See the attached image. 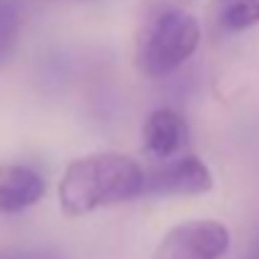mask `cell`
<instances>
[{
	"mask_svg": "<svg viewBox=\"0 0 259 259\" xmlns=\"http://www.w3.org/2000/svg\"><path fill=\"white\" fill-rule=\"evenodd\" d=\"M46 194V179L23 164H0V211L18 214L38 204Z\"/></svg>",
	"mask_w": 259,
	"mask_h": 259,
	"instance_id": "cell-5",
	"label": "cell"
},
{
	"mask_svg": "<svg viewBox=\"0 0 259 259\" xmlns=\"http://www.w3.org/2000/svg\"><path fill=\"white\" fill-rule=\"evenodd\" d=\"M184 139V118L171 108H156L149 113L144 123V144L149 154L166 159L181 146Z\"/></svg>",
	"mask_w": 259,
	"mask_h": 259,
	"instance_id": "cell-6",
	"label": "cell"
},
{
	"mask_svg": "<svg viewBox=\"0 0 259 259\" xmlns=\"http://www.w3.org/2000/svg\"><path fill=\"white\" fill-rule=\"evenodd\" d=\"M229 229L217 219H186L164 234L154 259H222L229 252Z\"/></svg>",
	"mask_w": 259,
	"mask_h": 259,
	"instance_id": "cell-3",
	"label": "cell"
},
{
	"mask_svg": "<svg viewBox=\"0 0 259 259\" xmlns=\"http://www.w3.org/2000/svg\"><path fill=\"white\" fill-rule=\"evenodd\" d=\"M214 189V176L199 156H184L151 171L144 181V194L156 196H199Z\"/></svg>",
	"mask_w": 259,
	"mask_h": 259,
	"instance_id": "cell-4",
	"label": "cell"
},
{
	"mask_svg": "<svg viewBox=\"0 0 259 259\" xmlns=\"http://www.w3.org/2000/svg\"><path fill=\"white\" fill-rule=\"evenodd\" d=\"M28 259H61L58 254H51V252H43V254H35V257H28Z\"/></svg>",
	"mask_w": 259,
	"mask_h": 259,
	"instance_id": "cell-10",
	"label": "cell"
},
{
	"mask_svg": "<svg viewBox=\"0 0 259 259\" xmlns=\"http://www.w3.org/2000/svg\"><path fill=\"white\" fill-rule=\"evenodd\" d=\"M211 28L222 35H234L259 25V0H211Z\"/></svg>",
	"mask_w": 259,
	"mask_h": 259,
	"instance_id": "cell-7",
	"label": "cell"
},
{
	"mask_svg": "<svg viewBox=\"0 0 259 259\" xmlns=\"http://www.w3.org/2000/svg\"><path fill=\"white\" fill-rule=\"evenodd\" d=\"M23 30L20 0H0V68L13 58Z\"/></svg>",
	"mask_w": 259,
	"mask_h": 259,
	"instance_id": "cell-8",
	"label": "cell"
},
{
	"mask_svg": "<svg viewBox=\"0 0 259 259\" xmlns=\"http://www.w3.org/2000/svg\"><path fill=\"white\" fill-rule=\"evenodd\" d=\"M144 181L146 174L131 156L116 151H96L68 164L58 184V201L63 214L83 217L101 206L141 196Z\"/></svg>",
	"mask_w": 259,
	"mask_h": 259,
	"instance_id": "cell-1",
	"label": "cell"
},
{
	"mask_svg": "<svg viewBox=\"0 0 259 259\" xmlns=\"http://www.w3.org/2000/svg\"><path fill=\"white\" fill-rule=\"evenodd\" d=\"M244 259H259V239L252 244V249L247 252V257H244Z\"/></svg>",
	"mask_w": 259,
	"mask_h": 259,
	"instance_id": "cell-9",
	"label": "cell"
},
{
	"mask_svg": "<svg viewBox=\"0 0 259 259\" xmlns=\"http://www.w3.org/2000/svg\"><path fill=\"white\" fill-rule=\"evenodd\" d=\"M201 28L199 20L181 10L169 8L164 10L146 30L141 46H139V71L151 78H164L181 68L199 48Z\"/></svg>",
	"mask_w": 259,
	"mask_h": 259,
	"instance_id": "cell-2",
	"label": "cell"
}]
</instances>
